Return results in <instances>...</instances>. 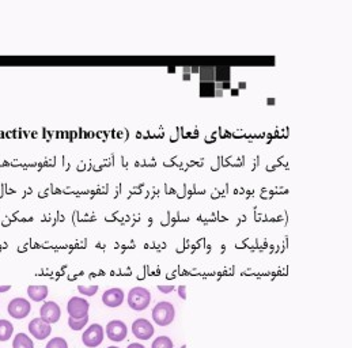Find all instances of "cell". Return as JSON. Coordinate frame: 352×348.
Segmentation results:
<instances>
[{"mask_svg": "<svg viewBox=\"0 0 352 348\" xmlns=\"http://www.w3.org/2000/svg\"><path fill=\"white\" fill-rule=\"evenodd\" d=\"M150 302H151V294L147 288L134 287L128 294V304L130 309L136 312L147 309Z\"/></svg>", "mask_w": 352, "mask_h": 348, "instance_id": "obj_1", "label": "cell"}, {"mask_svg": "<svg viewBox=\"0 0 352 348\" xmlns=\"http://www.w3.org/2000/svg\"><path fill=\"white\" fill-rule=\"evenodd\" d=\"M174 316H175V310H174V306L170 302H159L158 304H155V308L152 310V318H154V322L158 324L159 326H167L170 325L174 320Z\"/></svg>", "mask_w": 352, "mask_h": 348, "instance_id": "obj_2", "label": "cell"}, {"mask_svg": "<svg viewBox=\"0 0 352 348\" xmlns=\"http://www.w3.org/2000/svg\"><path fill=\"white\" fill-rule=\"evenodd\" d=\"M89 309H90V304L84 298H79V296H74L68 300L67 303V312H68V316L75 320H80V318H84L89 316Z\"/></svg>", "mask_w": 352, "mask_h": 348, "instance_id": "obj_3", "label": "cell"}, {"mask_svg": "<svg viewBox=\"0 0 352 348\" xmlns=\"http://www.w3.org/2000/svg\"><path fill=\"white\" fill-rule=\"evenodd\" d=\"M104 328L100 324H93L87 328L84 333L82 336L83 344L89 348L98 347L102 341H104Z\"/></svg>", "mask_w": 352, "mask_h": 348, "instance_id": "obj_4", "label": "cell"}, {"mask_svg": "<svg viewBox=\"0 0 352 348\" xmlns=\"http://www.w3.org/2000/svg\"><path fill=\"white\" fill-rule=\"evenodd\" d=\"M31 310L30 302L25 298H14L9 303V314L15 320H22L29 316Z\"/></svg>", "mask_w": 352, "mask_h": 348, "instance_id": "obj_5", "label": "cell"}, {"mask_svg": "<svg viewBox=\"0 0 352 348\" xmlns=\"http://www.w3.org/2000/svg\"><path fill=\"white\" fill-rule=\"evenodd\" d=\"M154 332H155L154 326L146 318H138L132 324V333L139 340L151 339L152 336H154Z\"/></svg>", "mask_w": 352, "mask_h": 348, "instance_id": "obj_6", "label": "cell"}, {"mask_svg": "<svg viewBox=\"0 0 352 348\" xmlns=\"http://www.w3.org/2000/svg\"><path fill=\"white\" fill-rule=\"evenodd\" d=\"M39 316H41V320H43L48 324H55L60 320L61 316V309L60 306L53 302V300H49V302H45V303L41 306L39 309Z\"/></svg>", "mask_w": 352, "mask_h": 348, "instance_id": "obj_7", "label": "cell"}, {"mask_svg": "<svg viewBox=\"0 0 352 348\" xmlns=\"http://www.w3.org/2000/svg\"><path fill=\"white\" fill-rule=\"evenodd\" d=\"M29 332L31 336L37 340H45L52 333V326L48 322H45L41 318H34L29 324Z\"/></svg>", "mask_w": 352, "mask_h": 348, "instance_id": "obj_8", "label": "cell"}, {"mask_svg": "<svg viewBox=\"0 0 352 348\" xmlns=\"http://www.w3.org/2000/svg\"><path fill=\"white\" fill-rule=\"evenodd\" d=\"M126 333H128V328L124 321L113 320L106 325V336L112 341H122L126 337Z\"/></svg>", "mask_w": 352, "mask_h": 348, "instance_id": "obj_9", "label": "cell"}, {"mask_svg": "<svg viewBox=\"0 0 352 348\" xmlns=\"http://www.w3.org/2000/svg\"><path fill=\"white\" fill-rule=\"evenodd\" d=\"M102 302L108 308H118L124 302V291L121 288H109L102 295Z\"/></svg>", "mask_w": 352, "mask_h": 348, "instance_id": "obj_10", "label": "cell"}, {"mask_svg": "<svg viewBox=\"0 0 352 348\" xmlns=\"http://www.w3.org/2000/svg\"><path fill=\"white\" fill-rule=\"evenodd\" d=\"M27 295L34 302H42L48 296V287L47 286H29Z\"/></svg>", "mask_w": 352, "mask_h": 348, "instance_id": "obj_11", "label": "cell"}, {"mask_svg": "<svg viewBox=\"0 0 352 348\" xmlns=\"http://www.w3.org/2000/svg\"><path fill=\"white\" fill-rule=\"evenodd\" d=\"M14 348H34V344H33V340L29 337L25 333H18L15 337H14L13 341Z\"/></svg>", "mask_w": 352, "mask_h": 348, "instance_id": "obj_12", "label": "cell"}, {"mask_svg": "<svg viewBox=\"0 0 352 348\" xmlns=\"http://www.w3.org/2000/svg\"><path fill=\"white\" fill-rule=\"evenodd\" d=\"M14 325L7 320H0V341H7L13 336Z\"/></svg>", "mask_w": 352, "mask_h": 348, "instance_id": "obj_13", "label": "cell"}, {"mask_svg": "<svg viewBox=\"0 0 352 348\" xmlns=\"http://www.w3.org/2000/svg\"><path fill=\"white\" fill-rule=\"evenodd\" d=\"M151 348H173V341L167 336H161L152 341Z\"/></svg>", "mask_w": 352, "mask_h": 348, "instance_id": "obj_14", "label": "cell"}, {"mask_svg": "<svg viewBox=\"0 0 352 348\" xmlns=\"http://www.w3.org/2000/svg\"><path fill=\"white\" fill-rule=\"evenodd\" d=\"M87 322H89V316L84 318H80V320H75L72 317L68 318V325H70L72 331H80V329H83V326L87 325Z\"/></svg>", "mask_w": 352, "mask_h": 348, "instance_id": "obj_15", "label": "cell"}, {"mask_svg": "<svg viewBox=\"0 0 352 348\" xmlns=\"http://www.w3.org/2000/svg\"><path fill=\"white\" fill-rule=\"evenodd\" d=\"M45 348H68V344L63 337H53L52 340H49Z\"/></svg>", "mask_w": 352, "mask_h": 348, "instance_id": "obj_16", "label": "cell"}, {"mask_svg": "<svg viewBox=\"0 0 352 348\" xmlns=\"http://www.w3.org/2000/svg\"><path fill=\"white\" fill-rule=\"evenodd\" d=\"M78 291L80 292V294H83V295H86V296H93V295H96L97 294V291H98V286H78Z\"/></svg>", "mask_w": 352, "mask_h": 348, "instance_id": "obj_17", "label": "cell"}, {"mask_svg": "<svg viewBox=\"0 0 352 348\" xmlns=\"http://www.w3.org/2000/svg\"><path fill=\"white\" fill-rule=\"evenodd\" d=\"M158 290L163 294H169L174 290V286H158Z\"/></svg>", "mask_w": 352, "mask_h": 348, "instance_id": "obj_18", "label": "cell"}, {"mask_svg": "<svg viewBox=\"0 0 352 348\" xmlns=\"http://www.w3.org/2000/svg\"><path fill=\"white\" fill-rule=\"evenodd\" d=\"M179 292H180V296H181L183 299H187V287H185V286H180Z\"/></svg>", "mask_w": 352, "mask_h": 348, "instance_id": "obj_19", "label": "cell"}, {"mask_svg": "<svg viewBox=\"0 0 352 348\" xmlns=\"http://www.w3.org/2000/svg\"><path fill=\"white\" fill-rule=\"evenodd\" d=\"M126 348H146L144 345H142V344H139V343H132V344H129L128 347Z\"/></svg>", "mask_w": 352, "mask_h": 348, "instance_id": "obj_20", "label": "cell"}, {"mask_svg": "<svg viewBox=\"0 0 352 348\" xmlns=\"http://www.w3.org/2000/svg\"><path fill=\"white\" fill-rule=\"evenodd\" d=\"M10 288H11V286H0V292H6V291H9Z\"/></svg>", "mask_w": 352, "mask_h": 348, "instance_id": "obj_21", "label": "cell"}, {"mask_svg": "<svg viewBox=\"0 0 352 348\" xmlns=\"http://www.w3.org/2000/svg\"><path fill=\"white\" fill-rule=\"evenodd\" d=\"M181 348H187V345H183V347H181Z\"/></svg>", "mask_w": 352, "mask_h": 348, "instance_id": "obj_22", "label": "cell"}, {"mask_svg": "<svg viewBox=\"0 0 352 348\" xmlns=\"http://www.w3.org/2000/svg\"><path fill=\"white\" fill-rule=\"evenodd\" d=\"M108 348H118V347H108Z\"/></svg>", "mask_w": 352, "mask_h": 348, "instance_id": "obj_23", "label": "cell"}]
</instances>
